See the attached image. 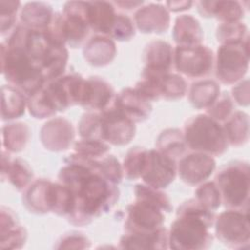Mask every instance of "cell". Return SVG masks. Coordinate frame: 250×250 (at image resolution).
<instances>
[{"label": "cell", "instance_id": "obj_13", "mask_svg": "<svg viewBox=\"0 0 250 250\" xmlns=\"http://www.w3.org/2000/svg\"><path fill=\"white\" fill-rule=\"evenodd\" d=\"M115 96L111 86L100 77L86 80L84 98L81 105L94 112H102L112 105Z\"/></svg>", "mask_w": 250, "mask_h": 250}, {"label": "cell", "instance_id": "obj_17", "mask_svg": "<svg viewBox=\"0 0 250 250\" xmlns=\"http://www.w3.org/2000/svg\"><path fill=\"white\" fill-rule=\"evenodd\" d=\"M116 17L112 3L104 1L88 2V19L90 28L96 33L109 35Z\"/></svg>", "mask_w": 250, "mask_h": 250}, {"label": "cell", "instance_id": "obj_36", "mask_svg": "<svg viewBox=\"0 0 250 250\" xmlns=\"http://www.w3.org/2000/svg\"><path fill=\"white\" fill-rule=\"evenodd\" d=\"M246 31V26L238 21L223 22L217 29V38L223 44L239 43L243 42Z\"/></svg>", "mask_w": 250, "mask_h": 250}, {"label": "cell", "instance_id": "obj_37", "mask_svg": "<svg viewBox=\"0 0 250 250\" xmlns=\"http://www.w3.org/2000/svg\"><path fill=\"white\" fill-rule=\"evenodd\" d=\"M187 91V84L183 77L167 73L161 83V97L166 100L181 99Z\"/></svg>", "mask_w": 250, "mask_h": 250}, {"label": "cell", "instance_id": "obj_28", "mask_svg": "<svg viewBox=\"0 0 250 250\" xmlns=\"http://www.w3.org/2000/svg\"><path fill=\"white\" fill-rule=\"evenodd\" d=\"M156 146L158 150L176 160L177 157H183L188 146L184 135L178 129H168L160 134Z\"/></svg>", "mask_w": 250, "mask_h": 250}, {"label": "cell", "instance_id": "obj_25", "mask_svg": "<svg viewBox=\"0 0 250 250\" xmlns=\"http://www.w3.org/2000/svg\"><path fill=\"white\" fill-rule=\"evenodd\" d=\"M53 15L54 13L48 4L34 2L24 6L21 20L22 25L25 27L32 30L43 31L48 27Z\"/></svg>", "mask_w": 250, "mask_h": 250}, {"label": "cell", "instance_id": "obj_43", "mask_svg": "<svg viewBox=\"0 0 250 250\" xmlns=\"http://www.w3.org/2000/svg\"><path fill=\"white\" fill-rule=\"evenodd\" d=\"M19 1H0V18H1V33L4 35L9 32L16 22V15Z\"/></svg>", "mask_w": 250, "mask_h": 250}, {"label": "cell", "instance_id": "obj_23", "mask_svg": "<svg viewBox=\"0 0 250 250\" xmlns=\"http://www.w3.org/2000/svg\"><path fill=\"white\" fill-rule=\"evenodd\" d=\"M51 181L40 179L32 183L22 197L25 207L34 213L50 212L49 207V189Z\"/></svg>", "mask_w": 250, "mask_h": 250}, {"label": "cell", "instance_id": "obj_2", "mask_svg": "<svg viewBox=\"0 0 250 250\" xmlns=\"http://www.w3.org/2000/svg\"><path fill=\"white\" fill-rule=\"evenodd\" d=\"M215 222L214 212L201 205L195 198L183 203L177 219L171 225L168 243L173 249H205L212 244L208 229Z\"/></svg>", "mask_w": 250, "mask_h": 250}, {"label": "cell", "instance_id": "obj_40", "mask_svg": "<svg viewBox=\"0 0 250 250\" xmlns=\"http://www.w3.org/2000/svg\"><path fill=\"white\" fill-rule=\"evenodd\" d=\"M27 106L29 108L30 114H32L35 118L51 117L56 113V111L47 103L43 95L42 88L28 97Z\"/></svg>", "mask_w": 250, "mask_h": 250}, {"label": "cell", "instance_id": "obj_9", "mask_svg": "<svg viewBox=\"0 0 250 250\" xmlns=\"http://www.w3.org/2000/svg\"><path fill=\"white\" fill-rule=\"evenodd\" d=\"M177 174L175 159L158 149L147 150L146 165L141 178L144 182L155 188H164L169 186Z\"/></svg>", "mask_w": 250, "mask_h": 250}, {"label": "cell", "instance_id": "obj_42", "mask_svg": "<svg viewBox=\"0 0 250 250\" xmlns=\"http://www.w3.org/2000/svg\"><path fill=\"white\" fill-rule=\"evenodd\" d=\"M233 104L231 103L230 98L227 93L219 96L216 101L207 107V113L210 117L215 120H225L228 119L232 111Z\"/></svg>", "mask_w": 250, "mask_h": 250}, {"label": "cell", "instance_id": "obj_29", "mask_svg": "<svg viewBox=\"0 0 250 250\" xmlns=\"http://www.w3.org/2000/svg\"><path fill=\"white\" fill-rule=\"evenodd\" d=\"M220 88L212 80L198 81L194 83L189 92V101L197 108L209 107L219 97Z\"/></svg>", "mask_w": 250, "mask_h": 250}, {"label": "cell", "instance_id": "obj_35", "mask_svg": "<svg viewBox=\"0 0 250 250\" xmlns=\"http://www.w3.org/2000/svg\"><path fill=\"white\" fill-rule=\"evenodd\" d=\"M195 199L207 209L214 211L220 207L221 195L214 182L202 184L195 190Z\"/></svg>", "mask_w": 250, "mask_h": 250}, {"label": "cell", "instance_id": "obj_18", "mask_svg": "<svg viewBox=\"0 0 250 250\" xmlns=\"http://www.w3.org/2000/svg\"><path fill=\"white\" fill-rule=\"evenodd\" d=\"M26 240V231L16 215L8 208H1V247L20 248Z\"/></svg>", "mask_w": 250, "mask_h": 250}, {"label": "cell", "instance_id": "obj_10", "mask_svg": "<svg viewBox=\"0 0 250 250\" xmlns=\"http://www.w3.org/2000/svg\"><path fill=\"white\" fill-rule=\"evenodd\" d=\"M62 18L66 43L72 48L79 47L87 39L90 29L88 2H67Z\"/></svg>", "mask_w": 250, "mask_h": 250}, {"label": "cell", "instance_id": "obj_31", "mask_svg": "<svg viewBox=\"0 0 250 250\" xmlns=\"http://www.w3.org/2000/svg\"><path fill=\"white\" fill-rule=\"evenodd\" d=\"M29 138V129L24 123H13L3 128V146L9 151H21Z\"/></svg>", "mask_w": 250, "mask_h": 250}, {"label": "cell", "instance_id": "obj_15", "mask_svg": "<svg viewBox=\"0 0 250 250\" xmlns=\"http://www.w3.org/2000/svg\"><path fill=\"white\" fill-rule=\"evenodd\" d=\"M167 244L168 232L163 227L153 231L126 232L120 239V247L127 249H163Z\"/></svg>", "mask_w": 250, "mask_h": 250}, {"label": "cell", "instance_id": "obj_11", "mask_svg": "<svg viewBox=\"0 0 250 250\" xmlns=\"http://www.w3.org/2000/svg\"><path fill=\"white\" fill-rule=\"evenodd\" d=\"M102 121V140L115 146L128 144L135 134V122L123 115L112 104L100 112Z\"/></svg>", "mask_w": 250, "mask_h": 250}, {"label": "cell", "instance_id": "obj_33", "mask_svg": "<svg viewBox=\"0 0 250 250\" xmlns=\"http://www.w3.org/2000/svg\"><path fill=\"white\" fill-rule=\"evenodd\" d=\"M135 195L136 199H143L148 201L165 212H170L172 206L168 196L160 191L158 188H152L147 185H137L135 187Z\"/></svg>", "mask_w": 250, "mask_h": 250}, {"label": "cell", "instance_id": "obj_30", "mask_svg": "<svg viewBox=\"0 0 250 250\" xmlns=\"http://www.w3.org/2000/svg\"><path fill=\"white\" fill-rule=\"evenodd\" d=\"M228 143L232 146H240L248 139V116L237 111L228 118L223 126Z\"/></svg>", "mask_w": 250, "mask_h": 250}, {"label": "cell", "instance_id": "obj_26", "mask_svg": "<svg viewBox=\"0 0 250 250\" xmlns=\"http://www.w3.org/2000/svg\"><path fill=\"white\" fill-rule=\"evenodd\" d=\"M70 125L71 124L67 120L62 118H57L46 123L41 131V139L44 146L46 147H49V149L61 150L58 139L59 136L62 139H63L67 144H70L73 139V131L59 134L67 127H69Z\"/></svg>", "mask_w": 250, "mask_h": 250}, {"label": "cell", "instance_id": "obj_21", "mask_svg": "<svg viewBox=\"0 0 250 250\" xmlns=\"http://www.w3.org/2000/svg\"><path fill=\"white\" fill-rule=\"evenodd\" d=\"M173 59V49L165 41H152L146 48L145 62L146 68L169 72Z\"/></svg>", "mask_w": 250, "mask_h": 250}, {"label": "cell", "instance_id": "obj_34", "mask_svg": "<svg viewBox=\"0 0 250 250\" xmlns=\"http://www.w3.org/2000/svg\"><path fill=\"white\" fill-rule=\"evenodd\" d=\"M74 150L75 153L88 158H100L107 153L109 146L102 140L82 138L75 144Z\"/></svg>", "mask_w": 250, "mask_h": 250}, {"label": "cell", "instance_id": "obj_44", "mask_svg": "<svg viewBox=\"0 0 250 250\" xmlns=\"http://www.w3.org/2000/svg\"><path fill=\"white\" fill-rule=\"evenodd\" d=\"M58 248H87L90 247V241L80 233H69L62 237Z\"/></svg>", "mask_w": 250, "mask_h": 250}, {"label": "cell", "instance_id": "obj_45", "mask_svg": "<svg viewBox=\"0 0 250 250\" xmlns=\"http://www.w3.org/2000/svg\"><path fill=\"white\" fill-rule=\"evenodd\" d=\"M115 4L117 6H121V7H125L124 9L126 10H132L135 9V7L142 5L143 2H115Z\"/></svg>", "mask_w": 250, "mask_h": 250}, {"label": "cell", "instance_id": "obj_4", "mask_svg": "<svg viewBox=\"0 0 250 250\" xmlns=\"http://www.w3.org/2000/svg\"><path fill=\"white\" fill-rule=\"evenodd\" d=\"M221 201L229 209H241L248 204L249 166L243 162H233L223 166L215 178Z\"/></svg>", "mask_w": 250, "mask_h": 250}, {"label": "cell", "instance_id": "obj_32", "mask_svg": "<svg viewBox=\"0 0 250 250\" xmlns=\"http://www.w3.org/2000/svg\"><path fill=\"white\" fill-rule=\"evenodd\" d=\"M147 150L144 147H132L126 154L123 163V173L129 180L141 178L146 160Z\"/></svg>", "mask_w": 250, "mask_h": 250}, {"label": "cell", "instance_id": "obj_39", "mask_svg": "<svg viewBox=\"0 0 250 250\" xmlns=\"http://www.w3.org/2000/svg\"><path fill=\"white\" fill-rule=\"evenodd\" d=\"M97 170L114 184L120 183L123 178V168L114 155H104L96 159Z\"/></svg>", "mask_w": 250, "mask_h": 250}, {"label": "cell", "instance_id": "obj_20", "mask_svg": "<svg viewBox=\"0 0 250 250\" xmlns=\"http://www.w3.org/2000/svg\"><path fill=\"white\" fill-rule=\"evenodd\" d=\"M116 53L115 44L106 36H96L91 38L85 45V59L95 66H104L109 63Z\"/></svg>", "mask_w": 250, "mask_h": 250}, {"label": "cell", "instance_id": "obj_7", "mask_svg": "<svg viewBox=\"0 0 250 250\" xmlns=\"http://www.w3.org/2000/svg\"><path fill=\"white\" fill-rule=\"evenodd\" d=\"M217 237L230 247H242L249 241L248 213L230 209L220 214L216 220Z\"/></svg>", "mask_w": 250, "mask_h": 250}, {"label": "cell", "instance_id": "obj_24", "mask_svg": "<svg viewBox=\"0 0 250 250\" xmlns=\"http://www.w3.org/2000/svg\"><path fill=\"white\" fill-rule=\"evenodd\" d=\"M198 10L202 16L216 17L224 22L237 21L243 15L239 3L230 1L199 2Z\"/></svg>", "mask_w": 250, "mask_h": 250}, {"label": "cell", "instance_id": "obj_38", "mask_svg": "<svg viewBox=\"0 0 250 250\" xmlns=\"http://www.w3.org/2000/svg\"><path fill=\"white\" fill-rule=\"evenodd\" d=\"M79 134L83 139L102 140V121L100 112L92 111L82 116L79 122Z\"/></svg>", "mask_w": 250, "mask_h": 250}, {"label": "cell", "instance_id": "obj_5", "mask_svg": "<svg viewBox=\"0 0 250 250\" xmlns=\"http://www.w3.org/2000/svg\"><path fill=\"white\" fill-rule=\"evenodd\" d=\"M248 68V40L223 44L218 49L216 75L222 83L231 84L239 80Z\"/></svg>", "mask_w": 250, "mask_h": 250}, {"label": "cell", "instance_id": "obj_22", "mask_svg": "<svg viewBox=\"0 0 250 250\" xmlns=\"http://www.w3.org/2000/svg\"><path fill=\"white\" fill-rule=\"evenodd\" d=\"M173 36L179 46H194L200 44L203 34L197 20L190 15H183L176 20Z\"/></svg>", "mask_w": 250, "mask_h": 250}, {"label": "cell", "instance_id": "obj_16", "mask_svg": "<svg viewBox=\"0 0 250 250\" xmlns=\"http://www.w3.org/2000/svg\"><path fill=\"white\" fill-rule=\"evenodd\" d=\"M135 21L138 28L143 32L161 33L168 28L170 18L162 6L150 4L137 12Z\"/></svg>", "mask_w": 250, "mask_h": 250}, {"label": "cell", "instance_id": "obj_19", "mask_svg": "<svg viewBox=\"0 0 250 250\" xmlns=\"http://www.w3.org/2000/svg\"><path fill=\"white\" fill-rule=\"evenodd\" d=\"M2 178L6 177L18 189L23 190L31 181L33 174L26 162L20 158L12 159L10 154L2 152Z\"/></svg>", "mask_w": 250, "mask_h": 250}, {"label": "cell", "instance_id": "obj_12", "mask_svg": "<svg viewBox=\"0 0 250 250\" xmlns=\"http://www.w3.org/2000/svg\"><path fill=\"white\" fill-rule=\"evenodd\" d=\"M215 167L216 163L211 155L194 152L181 158L177 171L183 182L194 186L205 181L213 173Z\"/></svg>", "mask_w": 250, "mask_h": 250}, {"label": "cell", "instance_id": "obj_14", "mask_svg": "<svg viewBox=\"0 0 250 250\" xmlns=\"http://www.w3.org/2000/svg\"><path fill=\"white\" fill-rule=\"evenodd\" d=\"M113 105L133 122L146 119L151 111L150 103L132 88H126L116 95Z\"/></svg>", "mask_w": 250, "mask_h": 250}, {"label": "cell", "instance_id": "obj_1", "mask_svg": "<svg viewBox=\"0 0 250 250\" xmlns=\"http://www.w3.org/2000/svg\"><path fill=\"white\" fill-rule=\"evenodd\" d=\"M66 162L59 174V180L74 195V207L67 219L74 225H87L114 206L118 189L114 183L91 168L76 153L69 155Z\"/></svg>", "mask_w": 250, "mask_h": 250}, {"label": "cell", "instance_id": "obj_3", "mask_svg": "<svg viewBox=\"0 0 250 250\" xmlns=\"http://www.w3.org/2000/svg\"><path fill=\"white\" fill-rule=\"evenodd\" d=\"M184 138L188 148L211 155L223 154L229 144L224 127L217 120L203 114L186 123Z\"/></svg>", "mask_w": 250, "mask_h": 250}, {"label": "cell", "instance_id": "obj_27", "mask_svg": "<svg viewBox=\"0 0 250 250\" xmlns=\"http://www.w3.org/2000/svg\"><path fill=\"white\" fill-rule=\"evenodd\" d=\"M25 96L15 87H2V119H13L24 113Z\"/></svg>", "mask_w": 250, "mask_h": 250}, {"label": "cell", "instance_id": "obj_8", "mask_svg": "<svg viewBox=\"0 0 250 250\" xmlns=\"http://www.w3.org/2000/svg\"><path fill=\"white\" fill-rule=\"evenodd\" d=\"M162 211L158 206L148 201L136 199L127 208V218L124 225L126 232L153 231L162 228L165 221Z\"/></svg>", "mask_w": 250, "mask_h": 250}, {"label": "cell", "instance_id": "obj_41", "mask_svg": "<svg viewBox=\"0 0 250 250\" xmlns=\"http://www.w3.org/2000/svg\"><path fill=\"white\" fill-rule=\"evenodd\" d=\"M135 34V28L132 20L122 14H116L114 23L110 30L109 36L120 41L129 40Z\"/></svg>", "mask_w": 250, "mask_h": 250}, {"label": "cell", "instance_id": "obj_6", "mask_svg": "<svg viewBox=\"0 0 250 250\" xmlns=\"http://www.w3.org/2000/svg\"><path fill=\"white\" fill-rule=\"evenodd\" d=\"M178 71L190 78H199L210 73L213 66V53L206 46H178L174 54Z\"/></svg>", "mask_w": 250, "mask_h": 250}]
</instances>
